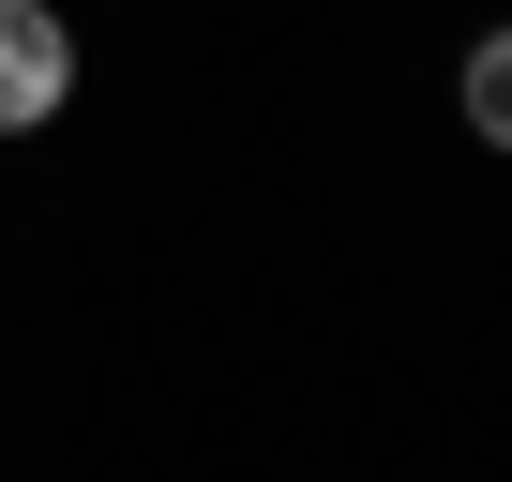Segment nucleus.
<instances>
[{
	"mask_svg": "<svg viewBox=\"0 0 512 482\" xmlns=\"http://www.w3.org/2000/svg\"><path fill=\"white\" fill-rule=\"evenodd\" d=\"M61 106H76V16L0 0V136H46Z\"/></svg>",
	"mask_w": 512,
	"mask_h": 482,
	"instance_id": "obj_1",
	"label": "nucleus"
},
{
	"mask_svg": "<svg viewBox=\"0 0 512 482\" xmlns=\"http://www.w3.org/2000/svg\"><path fill=\"white\" fill-rule=\"evenodd\" d=\"M452 106H467V136H482V151H512V16H497V31L467 46V76H452Z\"/></svg>",
	"mask_w": 512,
	"mask_h": 482,
	"instance_id": "obj_2",
	"label": "nucleus"
}]
</instances>
